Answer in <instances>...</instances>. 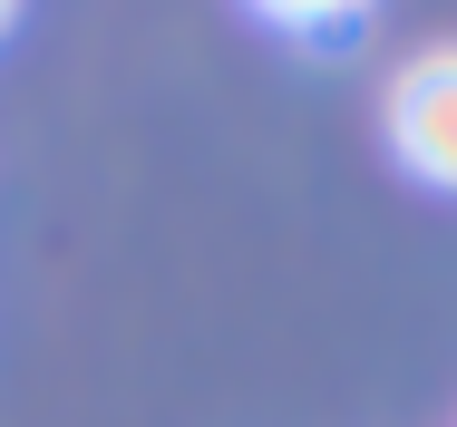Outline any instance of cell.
I'll return each instance as SVG.
<instances>
[{
  "label": "cell",
  "mask_w": 457,
  "mask_h": 427,
  "mask_svg": "<svg viewBox=\"0 0 457 427\" xmlns=\"http://www.w3.org/2000/svg\"><path fill=\"white\" fill-rule=\"evenodd\" d=\"M389 146L419 185L457 194V49H419L389 78Z\"/></svg>",
  "instance_id": "6da1fadb"
},
{
  "label": "cell",
  "mask_w": 457,
  "mask_h": 427,
  "mask_svg": "<svg viewBox=\"0 0 457 427\" xmlns=\"http://www.w3.org/2000/svg\"><path fill=\"white\" fill-rule=\"evenodd\" d=\"M282 29H312V39H321V29H361V10H273Z\"/></svg>",
  "instance_id": "7a4b0ae2"
},
{
  "label": "cell",
  "mask_w": 457,
  "mask_h": 427,
  "mask_svg": "<svg viewBox=\"0 0 457 427\" xmlns=\"http://www.w3.org/2000/svg\"><path fill=\"white\" fill-rule=\"evenodd\" d=\"M0 29H10V10H0Z\"/></svg>",
  "instance_id": "3957f363"
}]
</instances>
